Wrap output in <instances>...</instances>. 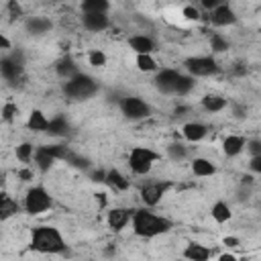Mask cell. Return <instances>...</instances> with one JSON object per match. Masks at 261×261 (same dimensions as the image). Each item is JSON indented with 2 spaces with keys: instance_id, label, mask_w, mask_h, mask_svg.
I'll use <instances>...</instances> for the list:
<instances>
[{
  "instance_id": "cell-39",
  "label": "cell",
  "mask_w": 261,
  "mask_h": 261,
  "mask_svg": "<svg viewBox=\"0 0 261 261\" xmlns=\"http://www.w3.org/2000/svg\"><path fill=\"white\" fill-rule=\"evenodd\" d=\"M245 145H249L251 155H261V143H259V141H249V143H245Z\"/></svg>"
},
{
  "instance_id": "cell-19",
  "label": "cell",
  "mask_w": 261,
  "mask_h": 261,
  "mask_svg": "<svg viewBox=\"0 0 261 261\" xmlns=\"http://www.w3.org/2000/svg\"><path fill=\"white\" fill-rule=\"evenodd\" d=\"M33 157H35V163L39 165V169H43V171H47L57 159L49 153V149H47V145L45 147H37L35 149V153H33Z\"/></svg>"
},
{
  "instance_id": "cell-5",
  "label": "cell",
  "mask_w": 261,
  "mask_h": 261,
  "mask_svg": "<svg viewBox=\"0 0 261 261\" xmlns=\"http://www.w3.org/2000/svg\"><path fill=\"white\" fill-rule=\"evenodd\" d=\"M47 208H51V196L47 194V190L41 186L31 188L24 196V210L29 214H41Z\"/></svg>"
},
{
  "instance_id": "cell-3",
  "label": "cell",
  "mask_w": 261,
  "mask_h": 261,
  "mask_svg": "<svg viewBox=\"0 0 261 261\" xmlns=\"http://www.w3.org/2000/svg\"><path fill=\"white\" fill-rule=\"evenodd\" d=\"M63 92H65V96L71 98V100H88V98H92V96L98 92V84H96L94 77H90V75L77 71L73 77L65 80Z\"/></svg>"
},
{
  "instance_id": "cell-47",
  "label": "cell",
  "mask_w": 261,
  "mask_h": 261,
  "mask_svg": "<svg viewBox=\"0 0 261 261\" xmlns=\"http://www.w3.org/2000/svg\"><path fill=\"white\" fill-rule=\"evenodd\" d=\"M234 255H220V261H234Z\"/></svg>"
},
{
  "instance_id": "cell-8",
  "label": "cell",
  "mask_w": 261,
  "mask_h": 261,
  "mask_svg": "<svg viewBox=\"0 0 261 261\" xmlns=\"http://www.w3.org/2000/svg\"><path fill=\"white\" fill-rule=\"evenodd\" d=\"M167 188H169V184H161V181L147 184L141 190V200L145 202V206H155V204H159V200L163 198V194L167 192Z\"/></svg>"
},
{
  "instance_id": "cell-48",
  "label": "cell",
  "mask_w": 261,
  "mask_h": 261,
  "mask_svg": "<svg viewBox=\"0 0 261 261\" xmlns=\"http://www.w3.org/2000/svg\"><path fill=\"white\" fill-rule=\"evenodd\" d=\"M243 184H253V177L251 175H243Z\"/></svg>"
},
{
  "instance_id": "cell-15",
  "label": "cell",
  "mask_w": 261,
  "mask_h": 261,
  "mask_svg": "<svg viewBox=\"0 0 261 261\" xmlns=\"http://www.w3.org/2000/svg\"><path fill=\"white\" fill-rule=\"evenodd\" d=\"M128 45L135 53H153L155 51V43L151 37H145V35H135L128 39Z\"/></svg>"
},
{
  "instance_id": "cell-23",
  "label": "cell",
  "mask_w": 261,
  "mask_h": 261,
  "mask_svg": "<svg viewBox=\"0 0 261 261\" xmlns=\"http://www.w3.org/2000/svg\"><path fill=\"white\" fill-rule=\"evenodd\" d=\"M108 186H112L114 190H120V192H124V190H128V179L118 171V169H110V171H106V179H104Z\"/></svg>"
},
{
  "instance_id": "cell-30",
  "label": "cell",
  "mask_w": 261,
  "mask_h": 261,
  "mask_svg": "<svg viewBox=\"0 0 261 261\" xmlns=\"http://www.w3.org/2000/svg\"><path fill=\"white\" fill-rule=\"evenodd\" d=\"M137 67L141 71H155L157 61L151 57V53H137Z\"/></svg>"
},
{
  "instance_id": "cell-27",
  "label": "cell",
  "mask_w": 261,
  "mask_h": 261,
  "mask_svg": "<svg viewBox=\"0 0 261 261\" xmlns=\"http://www.w3.org/2000/svg\"><path fill=\"white\" fill-rule=\"evenodd\" d=\"M212 218H214L218 224L226 222V220L230 218V208H228V204H226V202H216V204L212 206Z\"/></svg>"
},
{
  "instance_id": "cell-31",
  "label": "cell",
  "mask_w": 261,
  "mask_h": 261,
  "mask_svg": "<svg viewBox=\"0 0 261 261\" xmlns=\"http://www.w3.org/2000/svg\"><path fill=\"white\" fill-rule=\"evenodd\" d=\"M167 155H169L173 161H181V159H186L188 149H186V145H181V143H171V145L167 147Z\"/></svg>"
},
{
  "instance_id": "cell-9",
  "label": "cell",
  "mask_w": 261,
  "mask_h": 261,
  "mask_svg": "<svg viewBox=\"0 0 261 261\" xmlns=\"http://www.w3.org/2000/svg\"><path fill=\"white\" fill-rule=\"evenodd\" d=\"M177 75H179V71H175V69H161V71L155 75V88H157L161 94H173V92H175Z\"/></svg>"
},
{
  "instance_id": "cell-41",
  "label": "cell",
  "mask_w": 261,
  "mask_h": 261,
  "mask_svg": "<svg viewBox=\"0 0 261 261\" xmlns=\"http://www.w3.org/2000/svg\"><path fill=\"white\" fill-rule=\"evenodd\" d=\"M200 2H202V6L208 8V10H212V8L220 6V4H224V0H200Z\"/></svg>"
},
{
  "instance_id": "cell-40",
  "label": "cell",
  "mask_w": 261,
  "mask_h": 261,
  "mask_svg": "<svg viewBox=\"0 0 261 261\" xmlns=\"http://www.w3.org/2000/svg\"><path fill=\"white\" fill-rule=\"evenodd\" d=\"M249 165H251V169H253L255 173H259V171H261V155H253Z\"/></svg>"
},
{
  "instance_id": "cell-17",
  "label": "cell",
  "mask_w": 261,
  "mask_h": 261,
  "mask_svg": "<svg viewBox=\"0 0 261 261\" xmlns=\"http://www.w3.org/2000/svg\"><path fill=\"white\" fill-rule=\"evenodd\" d=\"M27 31L31 35H43V33H49L51 31V20L49 18H43V16H33L27 20Z\"/></svg>"
},
{
  "instance_id": "cell-13",
  "label": "cell",
  "mask_w": 261,
  "mask_h": 261,
  "mask_svg": "<svg viewBox=\"0 0 261 261\" xmlns=\"http://www.w3.org/2000/svg\"><path fill=\"white\" fill-rule=\"evenodd\" d=\"M128 220H130V210H126V208H112L108 212V226L114 230L124 228Z\"/></svg>"
},
{
  "instance_id": "cell-18",
  "label": "cell",
  "mask_w": 261,
  "mask_h": 261,
  "mask_svg": "<svg viewBox=\"0 0 261 261\" xmlns=\"http://www.w3.org/2000/svg\"><path fill=\"white\" fill-rule=\"evenodd\" d=\"M222 149H224V153H226L228 157H234V155H239V153L245 149V139L239 137V135H230V137L224 139Z\"/></svg>"
},
{
  "instance_id": "cell-10",
  "label": "cell",
  "mask_w": 261,
  "mask_h": 261,
  "mask_svg": "<svg viewBox=\"0 0 261 261\" xmlns=\"http://www.w3.org/2000/svg\"><path fill=\"white\" fill-rule=\"evenodd\" d=\"M0 73H2L6 80L14 82V80L22 73V59H20V57H16V55L0 59Z\"/></svg>"
},
{
  "instance_id": "cell-29",
  "label": "cell",
  "mask_w": 261,
  "mask_h": 261,
  "mask_svg": "<svg viewBox=\"0 0 261 261\" xmlns=\"http://www.w3.org/2000/svg\"><path fill=\"white\" fill-rule=\"evenodd\" d=\"M108 6H110L108 0H82L84 12H106Z\"/></svg>"
},
{
  "instance_id": "cell-42",
  "label": "cell",
  "mask_w": 261,
  "mask_h": 261,
  "mask_svg": "<svg viewBox=\"0 0 261 261\" xmlns=\"http://www.w3.org/2000/svg\"><path fill=\"white\" fill-rule=\"evenodd\" d=\"M92 179H94V181H104V179H106V171H104V169L92 171Z\"/></svg>"
},
{
  "instance_id": "cell-7",
  "label": "cell",
  "mask_w": 261,
  "mask_h": 261,
  "mask_svg": "<svg viewBox=\"0 0 261 261\" xmlns=\"http://www.w3.org/2000/svg\"><path fill=\"white\" fill-rule=\"evenodd\" d=\"M120 110H122V114H124L126 118H130V120H141V118H147V116L151 114V106H149L145 100L137 98V96H126V98H122V100H120Z\"/></svg>"
},
{
  "instance_id": "cell-21",
  "label": "cell",
  "mask_w": 261,
  "mask_h": 261,
  "mask_svg": "<svg viewBox=\"0 0 261 261\" xmlns=\"http://www.w3.org/2000/svg\"><path fill=\"white\" fill-rule=\"evenodd\" d=\"M192 171L200 177H208V175H214L216 173V167L212 165V161L204 159V157H196L192 161Z\"/></svg>"
},
{
  "instance_id": "cell-32",
  "label": "cell",
  "mask_w": 261,
  "mask_h": 261,
  "mask_svg": "<svg viewBox=\"0 0 261 261\" xmlns=\"http://www.w3.org/2000/svg\"><path fill=\"white\" fill-rule=\"evenodd\" d=\"M33 153H35V149H33L31 143H22V145L16 147V157L20 161H31L33 159Z\"/></svg>"
},
{
  "instance_id": "cell-22",
  "label": "cell",
  "mask_w": 261,
  "mask_h": 261,
  "mask_svg": "<svg viewBox=\"0 0 261 261\" xmlns=\"http://www.w3.org/2000/svg\"><path fill=\"white\" fill-rule=\"evenodd\" d=\"M202 108L208 112H220L222 108H226V98L216 96V94H208L202 98Z\"/></svg>"
},
{
  "instance_id": "cell-25",
  "label": "cell",
  "mask_w": 261,
  "mask_h": 261,
  "mask_svg": "<svg viewBox=\"0 0 261 261\" xmlns=\"http://www.w3.org/2000/svg\"><path fill=\"white\" fill-rule=\"evenodd\" d=\"M47 126H49V118L41 110H33L29 116V128L31 130H47Z\"/></svg>"
},
{
  "instance_id": "cell-2",
  "label": "cell",
  "mask_w": 261,
  "mask_h": 261,
  "mask_svg": "<svg viewBox=\"0 0 261 261\" xmlns=\"http://www.w3.org/2000/svg\"><path fill=\"white\" fill-rule=\"evenodd\" d=\"M33 249L39 253H63L65 241L55 226H39L33 230Z\"/></svg>"
},
{
  "instance_id": "cell-12",
  "label": "cell",
  "mask_w": 261,
  "mask_h": 261,
  "mask_svg": "<svg viewBox=\"0 0 261 261\" xmlns=\"http://www.w3.org/2000/svg\"><path fill=\"white\" fill-rule=\"evenodd\" d=\"M82 22H84V27H86L88 31H94V33L104 31V29L110 24L106 12H84Z\"/></svg>"
},
{
  "instance_id": "cell-14",
  "label": "cell",
  "mask_w": 261,
  "mask_h": 261,
  "mask_svg": "<svg viewBox=\"0 0 261 261\" xmlns=\"http://www.w3.org/2000/svg\"><path fill=\"white\" fill-rule=\"evenodd\" d=\"M181 133H184V137H186L190 143H198V141H202V139L206 137L208 128H206V124H202V122H188V124H184Z\"/></svg>"
},
{
  "instance_id": "cell-38",
  "label": "cell",
  "mask_w": 261,
  "mask_h": 261,
  "mask_svg": "<svg viewBox=\"0 0 261 261\" xmlns=\"http://www.w3.org/2000/svg\"><path fill=\"white\" fill-rule=\"evenodd\" d=\"M184 16L190 18V20H198V18H200V12H198L196 6H186V8H184Z\"/></svg>"
},
{
  "instance_id": "cell-37",
  "label": "cell",
  "mask_w": 261,
  "mask_h": 261,
  "mask_svg": "<svg viewBox=\"0 0 261 261\" xmlns=\"http://www.w3.org/2000/svg\"><path fill=\"white\" fill-rule=\"evenodd\" d=\"M16 114H18V108H16V104H12V102H8V104L2 108V118H4V120H12Z\"/></svg>"
},
{
  "instance_id": "cell-44",
  "label": "cell",
  "mask_w": 261,
  "mask_h": 261,
  "mask_svg": "<svg viewBox=\"0 0 261 261\" xmlns=\"http://www.w3.org/2000/svg\"><path fill=\"white\" fill-rule=\"evenodd\" d=\"M222 243H224L226 247H237V245H239V239H234V237H226Z\"/></svg>"
},
{
  "instance_id": "cell-24",
  "label": "cell",
  "mask_w": 261,
  "mask_h": 261,
  "mask_svg": "<svg viewBox=\"0 0 261 261\" xmlns=\"http://www.w3.org/2000/svg\"><path fill=\"white\" fill-rule=\"evenodd\" d=\"M55 69H57V75H59V77H65V80H69V77H73V75L77 73V65H75V61L69 59V57L61 59V61L57 63Z\"/></svg>"
},
{
  "instance_id": "cell-43",
  "label": "cell",
  "mask_w": 261,
  "mask_h": 261,
  "mask_svg": "<svg viewBox=\"0 0 261 261\" xmlns=\"http://www.w3.org/2000/svg\"><path fill=\"white\" fill-rule=\"evenodd\" d=\"M18 177H20L22 181H27V179L33 177V171H31V169H20V171H18Z\"/></svg>"
},
{
  "instance_id": "cell-34",
  "label": "cell",
  "mask_w": 261,
  "mask_h": 261,
  "mask_svg": "<svg viewBox=\"0 0 261 261\" xmlns=\"http://www.w3.org/2000/svg\"><path fill=\"white\" fill-rule=\"evenodd\" d=\"M47 149H49V153H51L55 159H65V157L71 153L65 145H47Z\"/></svg>"
},
{
  "instance_id": "cell-46",
  "label": "cell",
  "mask_w": 261,
  "mask_h": 261,
  "mask_svg": "<svg viewBox=\"0 0 261 261\" xmlns=\"http://www.w3.org/2000/svg\"><path fill=\"white\" fill-rule=\"evenodd\" d=\"M245 112H247V108H241V106H237V108H234V116H239V118H243V116H245Z\"/></svg>"
},
{
  "instance_id": "cell-33",
  "label": "cell",
  "mask_w": 261,
  "mask_h": 261,
  "mask_svg": "<svg viewBox=\"0 0 261 261\" xmlns=\"http://www.w3.org/2000/svg\"><path fill=\"white\" fill-rule=\"evenodd\" d=\"M210 47H212V51L222 53V51L228 49V41H226L222 35H212V39H210Z\"/></svg>"
},
{
  "instance_id": "cell-36",
  "label": "cell",
  "mask_w": 261,
  "mask_h": 261,
  "mask_svg": "<svg viewBox=\"0 0 261 261\" xmlns=\"http://www.w3.org/2000/svg\"><path fill=\"white\" fill-rule=\"evenodd\" d=\"M65 161H67V163H71L73 167H80V169H86V167H88V159L77 157V155H73V153H69V155L65 157Z\"/></svg>"
},
{
  "instance_id": "cell-26",
  "label": "cell",
  "mask_w": 261,
  "mask_h": 261,
  "mask_svg": "<svg viewBox=\"0 0 261 261\" xmlns=\"http://www.w3.org/2000/svg\"><path fill=\"white\" fill-rule=\"evenodd\" d=\"M67 130H69V122L65 120V116H55V118L49 120V126H47V133L49 135L59 137V135H65Z\"/></svg>"
},
{
  "instance_id": "cell-35",
  "label": "cell",
  "mask_w": 261,
  "mask_h": 261,
  "mask_svg": "<svg viewBox=\"0 0 261 261\" xmlns=\"http://www.w3.org/2000/svg\"><path fill=\"white\" fill-rule=\"evenodd\" d=\"M88 61H90V65H94V67H102V65H106V55L96 49V51H92V53L88 55Z\"/></svg>"
},
{
  "instance_id": "cell-20",
  "label": "cell",
  "mask_w": 261,
  "mask_h": 261,
  "mask_svg": "<svg viewBox=\"0 0 261 261\" xmlns=\"http://www.w3.org/2000/svg\"><path fill=\"white\" fill-rule=\"evenodd\" d=\"M210 255H212L210 249H206V247H202V245H196V243L188 245L186 251H184V257H186V259H192V261H208Z\"/></svg>"
},
{
  "instance_id": "cell-28",
  "label": "cell",
  "mask_w": 261,
  "mask_h": 261,
  "mask_svg": "<svg viewBox=\"0 0 261 261\" xmlns=\"http://www.w3.org/2000/svg\"><path fill=\"white\" fill-rule=\"evenodd\" d=\"M194 77L192 75H184V73H179L177 75V82H175V92L173 94H179V96H186L192 88H194Z\"/></svg>"
},
{
  "instance_id": "cell-4",
  "label": "cell",
  "mask_w": 261,
  "mask_h": 261,
  "mask_svg": "<svg viewBox=\"0 0 261 261\" xmlns=\"http://www.w3.org/2000/svg\"><path fill=\"white\" fill-rule=\"evenodd\" d=\"M159 159V155L147 147H133L130 155H128V165L137 175H145L151 171L153 163Z\"/></svg>"
},
{
  "instance_id": "cell-45",
  "label": "cell",
  "mask_w": 261,
  "mask_h": 261,
  "mask_svg": "<svg viewBox=\"0 0 261 261\" xmlns=\"http://www.w3.org/2000/svg\"><path fill=\"white\" fill-rule=\"evenodd\" d=\"M0 49H10V41L4 35H0Z\"/></svg>"
},
{
  "instance_id": "cell-6",
  "label": "cell",
  "mask_w": 261,
  "mask_h": 261,
  "mask_svg": "<svg viewBox=\"0 0 261 261\" xmlns=\"http://www.w3.org/2000/svg\"><path fill=\"white\" fill-rule=\"evenodd\" d=\"M184 65H186V69H188V73H190L192 77H206V75H212V73L218 71L216 61H214L212 57H208V55L188 57V59L184 61Z\"/></svg>"
},
{
  "instance_id": "cell-1",
  "label": "cell",
  "mask_w": 261,
  "mask_h": 261,
  "mask_svg": "<svg viewBox=\"0 0 261 261\" xmlns=\"http://www.w3.org/2000/svg\"><path fill=\"white\" fill-rule=\"evenodd\" d=\"M133 228L139 237H145V239H151V237H157V234H163L171 228V222L163 216H157L149 210H135L133 214Z\"/></svg>"
},
{
  "instance_id": "cell-11",
  "label": "cell",
  "mask_w": 261,
  "mask_h": 261,
  "mask_svg": "<svg viewBox=\"0 0 261 261\" xmlns=\"http://www.w3.org/2000/svg\"><path fill=\"white\" fill-rule=\"evenodd\" d=\"M210 20H212L216 27H228V24L237 22V14H234V10H232L228 4H220V6L212 8Z\"/></svg>"
},
{
  "instance_id": "cell-16",
  "label": "cell",
  "mask_w": 261,
  "mask_h": 261,
  "mask_svg": "<svg viewBox=\"0 0 261 261\" xmlns=\"http://www.w3.org/2000/svg\"><path fill=\"white\" fill-rule=\"evenodd\" d=\"M18 212V202L14 198H10L6 192L0 194V220H6L10 216H14Z\"/></svg>"
}]
</instances>
